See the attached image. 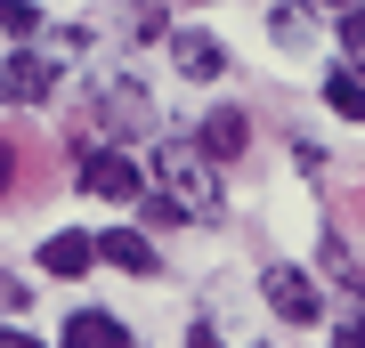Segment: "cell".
I'll list each match as a JSON object with an SVG mask.
<instances>
[{
    "mask_svg": "<svg viewBox=\"0 0 365 348\" xmlns=\"http://www.w3.org/2000/svg\"><path fill=\"white\" fill-rule=\"evenodd\" d=\"M155 179H163L170 203H187V219H211V211H220V179H211L203 146H163V154H155Z\"/></svg>",
    "mask_w": 365,
    "mask_h": 348,
    "instance_id": "6da1fadb",
    "label": "cell"
},
{
    "mask_svg": "<svg viewBox=\"0 0 365 348\" xmlns=\"http://www.w3.org/2000/svg\"><path fill=\"white\" fill-rule=\"evenodd\" d=\"M81 186H90L98 203H138V194H146V170L130 154H114V146H90V154H81Z\"/></svg>",
    "mask_w": 365,
    "mask_h": 348,
    "instance_id": "7a4b0ae2",
    "label": "cell"
},
{
    "mask_svg": "<svg viewBox=\"0 0 365 348\" xmlns=\"http://www.w3.org/2000/svg\"><path fill=\"white\" fill-rule=\"evenodd\" d=\"M268 308L284 324H317V316H325V292H317L309 268H268Z\"/></svg>",
    "mask_w": 365,
    "mask_h": 348,
    "instance_id": "3957f363",
    "label": "cell"
},
{
    "mask_svg": "<svg viewBox=\"0 0 365 348\" xmlns=\"http://www.w3.org/2000/svg\"><path fill=\"white\" fill-rule=\"evenodd\" d=\"M90 114H98V130H114V138H130V130H146V122H155V97H146L138 81H106Z\"/></svg>",
    "mask_w": 365,
    "mask_h": 348,
    "instance_id": "277c9868",
    "label": "cell"
},
{
    "mask_svg": "<svg viewBox=\"0 0 365 348\" xmlns=\"http://www.w3.org/2000/svg\"><path fill=\"white\" fill-rule=\"evenodd\" d=\"M49 90H57V65L41 49H16L9 65H0V97H9V105H41Z\"/></svg>",
    "mask_w": 365,
    "mask_h": 348,
    "instance_id": "5b68a950",
    "label": "cell"
},
{
    "mask_svg": "<svg viewBox=\"0 0 365 348\" xmlns=\"http://www.w3.org/2000/svg\"><path fill=\"white\" fill-rule=\"evenodd\" d=\"M244 138H252V122L235 114V105H211V114H203V130H195L203 162H235V154H244Z\"/></svg>",
    "mask_w": 365,
    "mask_h": 348,
    "instance_id": "8992f818",
    "label": "cell"
},
{
    "mask_svg": "<svg viewBox=\"0 0 365 348\" xmlns=\"http://www.w3.org/2000/svg\"><path fill=\"white\" fill-rule=\"evenodd\" d=\"M170 57H179L187 81H220V73H227V49H220L211 33H170Z\"/></svg>",
    "mask_w": 365,
    "mask_h": 348,
    "instance_id": "52a82bcc",
    "label": "cell"
},
{
    "mask_svg": "<svg viewBox=\"0 0 365 348\" xmlns=\"http://www.w3.org/2000/svg\"><path fill=\"white\" fill-rule=\"evenodd\" d=\"M98 259H114L122 275H155V243H146L138 227H106L98 235Z\"/></svg>",
    "mask_w": 365,
    "mask_h": 348,
    "instance_id": "ba28073f",
    "label": "cell"
},
{
    "mask_svg": "<svg viewBox=\"0 0 365 348\" xmlns=\"http://www.w3.org/2000/svg\"><path fill=\"white\" fill-rule=\"evenodd\" d=\"M66 348H130V332H122L106 308H73L66 316Z\"/></svg>",
    "mask_w": 365,
    "mask_h": 348,
    "instance_id": "9c48e42d",
    "label": "cell"
},
{
    "mask_svg": "<svg viewBox=\"0 0 365 348\" xmlns=\"http://www.w3.org/2000/svg\"><path fill=\"white\" fill-rule=\"evenodd\" d=\"M41 268L73 284V275H90V268H98V243H90V235H49V243H41Z\"/></svg>",
    "mask_w": 365,
    "mask_h": 348,
    "instance_id": "30bf717a",
    "label": "cell"
},
{
    "mask_svg": "<svg viewBox=\"0 0 365 348\" xmlns=\"http://www.w3.org/2000/svg\"><path fill=\"white\" fill-rule=\"evenodd\" d=\"M325 105H333L341 122H365V81H357V73H333V81H325Z\"/></svg>",
    "mask_w": 365,
    "mask_h": 348,
    "instance_id": "8fae6325",
    "label": "cell"
},
{
    "mask_svg": "<svg viewBox=\"0 0 365 348\" xmlns=\"http://www.w3.org/2000/svg\"><path fill=\"white\" fill-rule=\"evenodd\" d=\"M268 33L284 41V49H300V41H309V0H284V9H268Z\"/></svg>",
    "mask_w": 365,
    "mask_h": 348,
    "instance_id": "7c38bea8",
    "label": "cell"
},
{
    "mask_svg": "<svg viewBox=\"0 0 365 348\" xmlns=\"http://www.w3.org/2000/svg\"><path fill=\"white\" fill-rule=\"evenodd\" d=\"M0 33L33 41V33H41V9H33V0H0Z\"/></svg>",
    "mask_w": 365,
    "mask_h": 348,
    "instance_id": "4fadbf2b",
    "label": "cell"
},
{
    "mask_svg": "<svg viewBox=\"0 0 365 348\" xmlns=\"http://www.w3.org/2000/svg\"><path fill=\"white\" fill-rule=\"evenodd\" d=\"M146 219H155V227H179V219H187V203H170V194H146Z\"/></svg>",
    "mask_w": 365,
    "mask_h": 348,
    "instance_id": "5bb4252c",
    "label": "cell"
},
{
    "mask_svg": "<svg viewBox=\"0 0 365 348\" xmlns=\"http://www.w3.org/2000/svg\"><path fill=\"white\" fill-rule=\"evenodd\" d=\"M16 162H25V154H16L9 138H0V203H9V194H16Z\"/></svg>",
    "mask_w": 365,
    "mask_h": 348,
    "instance_id": "9a60e30c",
    "label": "cell"
},
{
    "mask_svg": "<svg viewBox=\"0 0 365 348\" xmlns=\"http://www.w3.org/2000/svg\"><path fill=\"white\" fill-rule=\"evenodd\" d=\"M341 41H349V57L365 65V9H349V25H341Z\"/></svg>",
    "mask_w": 365,
    "mask_h": 348,
    "instance_id": "2e32d148",
    "label": "cell"
},
{
    "mask_svg": "<svg viewBox=\"0 0 365 348\" xmlns=\"http://www.w3.org/2000/svg\"><path fill=\"white\" fill-rule=\"evenodd\" d=\"M25 308V284H16V275H0V316H16Z\"/></svg>",
    "mask_w": 365,
    "mask_h": 348,
    "instance_id": "e0dca14e",
    "label": "cell"
},
{
    "mask_svg": "<svg viewBox=\"0 0 365 348\" xmlns=\"http://www.w3.org/2000/svg\"><path fill=\"white\" fill-rule=\"evenodd\" d=\"M187 348H220V332H211V324H195V332H187Z\"/></svg>",
    "mask_w": 365,
    "mask_h": 348,
    "instance_id": "ac0fdd59",
    "label": "cell"
},
{
    "mask_svg": "<svg viewBox=\"0 0 365 348\" xmlns=\"http://www.w3.org/2000/svg\"><path fill=\"white\" fill-rule=\"evenodd\" d=\"M0 348H41V340L33 332H0Z\"/></svg>",
    "mask_w": 365,
    "mask_h": 348,
    "instance_id": "d6986e66",
    "label": "cell"
},
{
    "mask_svg": "<svg viewBox=\"0 0 365 348\" xmlns=\"http://www.w3.org/2000/svg\"><path fill=\"white\" fill-rule=\"evenodd\" d=\"M333 348H365V332H341V340H333Z\"/></svg>",
    "mask_w": 365,
    "mask_h": 348,
    "instance_id": "ffe728a7",
    "label": "cell"
},
{
    "mask_svg": "<svg viewBox=\"0 0 365 348\" xmlns=\"http://www.w3.org/2000/svg\"><path fill=\"white\" fill-rule=\"evenodd\" d=\"M325 9H357V0H325Z\"/></svg>",
    "mask_w": 365,
    "mask_h": 348,
    "instance_id": "44dd1931",
    "label": "cell"
}]
</instances>
